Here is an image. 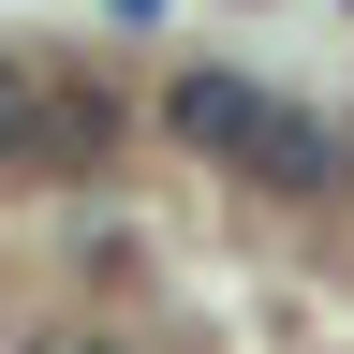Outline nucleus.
Segmentation results:
<instances>
[{
    "label": "nucleus",
    "mask_w": 354,
    "mask_h": 354,
    "mask_svg": "<svg viewBox=\"0 0 354 354\" xmlns=\"http://www.w3.org/2000/svg\"><path fill=\"white\" fill-rule=\"evenodd\" d=\"M118 15H133V30H148V15H162V0H118Z\"/></svg>",
    "instance_id": "5"
},
{
    "label": "nucleus",
    "mask_w": 354,
    "mask_h": 354,
    "mask_svg": "<svg viewBox=\"0 0 354 354\" xmlns=\"http://www.w3.org/2000/svg\"><path fill=\"white\" fill-rule=\"evenodd\" d=\"M0 177H59V59L0 44Z\"/></svg>",
    "instance_id": "3"
},
{
    "label": "nucleus",
    "mask_w": 354,
    "mask_h": 354,
    "mask_svg": "<svg viewBox=\"0 0 354 354\" xmlns=\"http://www.w3.org/2000/svg\"><path fill=\"white\" fill-rule=\"evenodd\" d=\"M59 354H148V339H118V325H74V339H59Z\"/></svg>",
    "instance_id": "4"
},
{
    "label": "nucleus",
    "mask_w": 354,
    "mask_h": 354,
    "mask_svg": "<svg viewBox=\"0 0 354 354\" xmlns=\"http://www.w3.org/2000/svg\"><path fill=\"white\" fill-rule=\"evenodd\" d=\"M221 177H251V192H281V207H325V192H354V133L325 104H281V88H266V118L236 133Z\"/></svg>",
    "instance_id": "1"
},
{
    "label": "nucleus",
    "mask_w": 354,
    "mask_h": 354,
    "mask_svg": "<svg viewBox=\"0 0 354 354\" xmlns=\"http://www.w3.org/2000/svg\"><path fill=\"white\" fill-rule=\"evenodd\" d=\"M251 118H266V74H236V59H177V74H162V133H177L192 162H236Z\"/></svg>",
    "instance_id": "2"
}]
</instances>
